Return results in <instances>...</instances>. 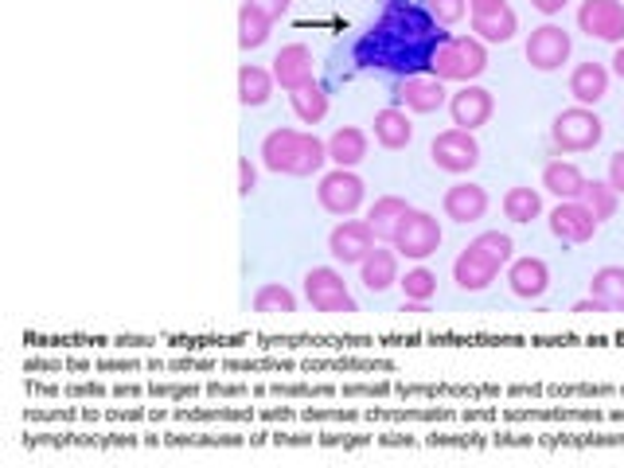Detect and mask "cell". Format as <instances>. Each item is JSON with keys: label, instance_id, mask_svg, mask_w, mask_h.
Masks as SVG:
<instances>
[{"label": "cell", "instance_id": "cell-1", "mask_svg": "<svg viewBox=\"0 0 624 468\" xmlns=\"http://www.w3.org/2000/svg\"><path fill=\"white\" fill-rule=\"evenodd\" d=\"M262 164L277 176H313L328 164V141L300 129H274L262 141Z\"/></svg>", "mask_w": 624, "mask_h": 468}, {"label": "cell", "instance_id": "cell-2", "mask_svg": "<svg viewBox=\"0 0 624 468\" xmlns=\"http://www.w3.org/2000/svg\"><path fill=\"white\" fill-rule=\"evenodd\" d=\"M488 70V52L484 40L477 35H453V40L437 43L434 59H429V75H437L441 83H477Z\"/></svg>", "mask_w": 624, "mask_h": 468}, {"label": "cell", "instance_id": "cell-3", "mask_svg": "<svg viewBox=\"0 0 624 468\" xmlns=\"http://www.w3.org/2000/svg\"><path fill=\"white\" fill-rule=\"evenodd\" d=\"M601 137H605V121L590 106H570L550 126V141H555L558 153H590L601 145Z\"/></svg>", "mask_w": 624, "mask_h": 468}, {"label": "cell", "instance_id": "cell-4", "mask_svg": "<svg viewBox=\"0 0 624 468\" xmlns=\"http://www.w3.org/2000/svg\"><path fill=\"white\" fill-rule=\"evenodd\" d=\"M305 301L325 316H351L360 313L355 297H351L348 281L332 270V265H313L305 273Z\"/></svg>", "mask_w": 624, "mask_h": 468}, {"label": "cell", "instance_id": "cell-5", "mask_svg": "<svg viewBox=\"0 0 624 468\" xmlns=\"http://www.w3.org/2000/svg\"><path fill=\"white\" fill-rule=\"evenodd\" d=\"M429 156L441 172H453V176H464L480 164V145L477 137L469 129H445V133L434 137V145H429Z\"/></svg>", "mask_w": 624, "mask_h": 468}, {"label": "cell", "instance_id": "cell-6", "mask_svg": "<svg viewBox=\"0 0 624 468\" xmlns=\"http://www.w3.org/2000/svg\"><path fill=\"white\" fill-rule=\"evenodd\" d=\"M363 179L355 176L351 168H332L328 176H320V187H317V199L320 207H325L328 215H340V219H348V215H355L363 207Z\"/></svg>", "mask_w": 624, "mask_h": 468}, {"label": "cell", "instance_id": "cell-7", "mask_svg": "<svg viewBox=\"0 0 624 468\" xmlns=\"http://www.w3.org/2000/svg\"><path fill=\"white\" fill-rule=\"evenodd\" d=\"M437 247H441V227L429 211H410L394 235V250L410 262H426L429 254H437Z\"/></svg>", "mask_w": 624, "mask_h": 468}, {"label": "cell", "instance_id": "cell-8", "mask_svg": "<svg viewBox=\"0 0 624 468\" xmlns=\"http://www.w3.org/2000/svg\"><path fill=\"white\" fill-rule=\"evenodd\" d=\"M578 32H585L590 40L624 43V4L621 0H582Z\"/></svg>", "mask_w": 624, "mask_h": 468}, {"label": "cell", "instance_id": "cell-9", "mask_svg": "<svg viewBox=\"0 0 624 468\" xmlns=\"http://www.w3.org/2000/svg\"><path fill=\"white\" fill-rule=\"evenodd\" d=\"M570 52H573L570 32H566V28H558V24L535 28V32H530V40H527V63L535 70H558L566 59H570Z\"/></svg>", "mask_w": 624, "mask_h": 468}, {"label": "cell", "instance_id": "cell-10", "mask_svg": "<svg viewBox=\"0 0 624 468\" xmlns=\"http://www.w3.org/2000/svg\"><path fill=\"white\" fill-rule=\"evenodd\" d=\"M371 250H375V235H371L368 219H343L340 227L328 235V254L340 265H360Z\"/></svg>", "mask_w": 624, "mask_h": 468}, {"label": "cell", "instance_id": "cell-11", "mask_svg": "<svg viewBox=\"0 0 624 468\" xmlns=\"http://www.w3.org/2000/svg\"><path fill=\"white\" fill-rule=\"evenodd\" d=\"M492 113H496V98H492L484 86L469 83L449 98V118H453L457 129H469V133H477L480 126H488Z\"/></svg>", "mask_w": 624, "mask_h": 468}, {"label": "cell", "instance_id": "cell-12", "mask_svg": "<svg viewBox=\"0 0 624 468\" xmlns=\"http://www.w3.org/2000/svg\"><path fill=\"white\" fill-rule=\"evenodd\" d=\"M601 222L593 219V211L582 204V199H558V207L550 211V230H555V239L562 242H590L598 235Z\"/></svg>", "mask_w": 624, "mask_h": 468}, {"label": "cell", "instance_id": "cell-13", "mask_svg": "<svg viewBox=\"0 0 624 468\" xmlns=\"http://www.w3.org/2000/svg\"><path fill=\"white\" fill-rule=\"evenodd\" d=\"M394 106H403L406 113H434L449 102V94H445V83L437 75L429 78H403V83L394 86Z\"/></svg>", "mask_w": 624, "mask_h": 468}, {"label": "cell", "instance_id": "cell-14", "mask_svg": "<svg viewBox=\"0 0 624 468\" xmlns=\"http://www.w3.org/2000/svg\"><path fill=\"white\" fill-rule=\"evenodd\" d=\"M274 83L285 94L317 83V75H313V52H308L305 43H285L282 52L274 55Z\"/></svg>", "mask_w": 624, "mask_h": 468}, {"label": "cell", "instance_id": "cell-15", "mask_svg": "<svg viewBox=\"0 0 624 468\" xmlns=\"http://www.w3.org/2000/svg\"><path fill=\"white\" fill-rule=\"evenodd\" d=\"M507 285L519 301H539L550 290V270L543 258H519L507 265Z\"/></svg>", "mask_w": 624, "mask_h": 468}, {"label": "cell", "instance_id": "cell-16", "mask_svg": "<svg viewBox=\"0 0 624 468\" xmlns=\"http://www.w3.org/2000/svg\"><path fill=\"white\" fill-rule=\"evenodd\" d=\"M441 207L453 222H477V219H484V211H488V192L480 184H469V179H464V184H453L449 192H445Z\"/></svg>", "mask_w": 624, "mask_h": 468}, {"label": "cell", "instance_id": "cell-17", "mask_svg": "<svg viewBox=\"0 0 624 468\" xmlns=\"http://www.w3.org/2000/svg\"><path fill=\"white\" fill-rule=\"evenodd\" d=\"M410 211H414V207L406 204V199H398V196L375 199V204H371V211H368V227H371V235H375V242H394V235H398V227H403Z\"/></svg>", "mask_w": 624, "mask_h": 468}, {"label": "cell", "instance_id": "cell-18", "mask_svg": "<svg viewBox=\"0 0 624 468\" xmlns=\"http://www.w3.org/2000/svg\"><path fill=\"white\" fill-rule=\"evenodd\" d=\"M375 141L383 149H391V153H398V149H406L414 141V121L410 113L403 110V106H386V110L375 113Z\"/></svg>", "mask_w": 624, "mask_h": 468}, {"label": "cell", "instance_id": "cell-19", "mask_svg": "<svg viewBox=\"0 0 624 468\" xmlns=\"http://www.w3.org/2000/svg\"><path fill=\"white\" fill-rule=\"evenodd\" d=\"M570 94L578 106H598L609 94V70L601 63H578L570 75Z\"/></svg>", "mask_w": 624, "mask_h": 468}, {"label": "cell", "instance_id": "cell-20", "mask_svg": "<svg viewBox=\"0 0 624 468\" xmlns=\"http://www.w3.org/2000/svg\"><path fill=\"white\" fill-rule=\"evenodd\" d=\"M360 281L371 293H386L391 285H398V250H371L360 262Z\"/></svg>", "mask_w": 624, "mask_h": 468}, {"label": "cell", "instance_id": "cell-21", "mask_svg": "<svg viewBox=\"0 0 624 468\" xmlns=\"http://www.w3.org/2000/svg\"><path fill=\"white\" fill-rule=\"evenodd\" d=\"M328 161L336 168H355L360 161H368V133L355 126H343L328 137Z\"/></svg>", "mask_w": 624, "mask_h": 468}, {"label": "cell", "instance_id": "cell-22", "mask_svg": "<svg viewBox=\"0 0 624 468\" xmlns=\"http://www.w3.org/2000/svg\"><path fill=\"white\" fill-rule=\"evenodd\" d=\"M496 265L492 262H484V258L477 254V250H469L464 247L461 250V258L453 262V281L461 285L464 293H484L492 281H496Z\"/></svg>", "mask_w": 624, "mask_h": 468}, {"label": "cell", "instance_id": "cell-23", "mask_svg": "<svg viewBox=\"0 0 624 468\" xmlns=\"http://www.w3.org/2000/svg\"><path fill=\"white\" fill-rule=\"evenodd\" d=\"M270 32H274V17H270L265 9H258V4H250V0H242V9H239V47L242 52L262 47V43L270 40Z\"/></svg>", "mask_w": 624, "mask_h": 468}, {"label": "cell", "instance_id": "cell-24", "mask_svg": "<svg viewBox=\"0 0 624 468\" xmlns=\"http://www.w3.org/2000/svg\"><path fill=\"white\" fill-rule=\"evenodd\" d=\"M274 70L265 67H254V63H242L239 67V102L247 106V110H254V106H265L270 102V94H274Z\"/></svg>", "mask_w": 624, "mask_h": 468}, {"label": "cell", "instance_id": "cell-25", "mask_svg": "<svg viewBox=\"0 0 624 468\" xmlns=\"http://www.w3.org/2000/svg\"><path fill=\"white\" fill-rule=\"evenodd\" d=\"M543 187H547L550 196L558 199H578L582 196V187H585V176L578 164L570 161H550L547 168H543Z\"/></svg>", "mask_w": 624, "mask_h": 468}, {"label": "cell", "instance_id": "cell-26", "mask_svg": "<svg viewBox=\"0 0 624 468\" xmlns=\"http://www.w3.org/2000/svg\"><path fill=\"white\" fill-rule=\"evenodd\" d=\"M590 293L605 305V313H624V265H601L590 277Z\"/></svg>", "mask_w": 624, "mask_h": 468}, {"label": "cell", "instance_id": "cell-27", "mask_svg": "<svg viewBox=\"0 0 624 468\" xmlns=\"http://www.w3.org/2000/svg\"><path fill=\"white\" fill-rule=\"evenodd\" d=\"M472 32H477V40H484V43H507L515 32H519V17H515L512 4H504V9H496V12L472 17Z\"/></svg>", "mask_w": 624, "mask_h": 468}, {"label": "cell", "instance_id": "cell-28", "mask_svg": "<svg viewBox=\"0 0 624 468\" xmlns=\"http://www.w3.org/2000/svg\"><path fill=\"white\" fill-rule=\"evenodd\" d=\"M289 106L293 113H297V121H305V126H320V121L328 118V94L320 83L313 86H300V90L289 94Z\"/></svg>", "mask_w": 624, "mask_h": 468}, {"label": "cell", "instance_id": "cell-29", "mask_svg": "<svg viewBox=\"0 0 624 468\" xmlns=\"http://www.w3.org/2000/svg\"><path fill=\"white\" fill-rule=\"evenodd\" d=\"M254 313H262V316H289V313H297V297L285 290L282 281H270V285H262V290L254 293Z\"/></svg>", "mask_w": 624, "mask_h": 468}, {"label": "cell", "instance_id": "cell-30", "mask_svg": "<svg viewBox=\"0 0 624 468\" xmlns=\"http://www.w3.org/2000/svg\"><path fill=\"white\" fill-rule=\"evenodd\" d=\"M504 215L512 222H530L543 215V196L535 187H512L504 196Z\"/></svg>", "mask_w": 624, "mask_h": 468}, {"label": "cell", "instance_id": "cell-31", "mask_svg": "<svg viewBox=\"0 0 624 468\" xmlns=\"http://www.w3.org/2000/svg\"><path fill=\"white\" fill-rule=\"evenodd\" d=\"M469 250H477L484 262H492L496 270H504V265H512V239L507 235H500V230H484V235H477V239L469 242Z\"/></svg>", "mask_w": 624, "mask_h": 468}, {"label": "cell", "instance_id": "cell-32", "mask_svg": "<svg viewBox=\"0 0 624 468\" xmlns=\"http://www.w3.org/2000/svg\"><path fill=\"white\" fill-rule=\"evenodd\" d=\"M582 199L585 207L593 211V219L598 222H605V219H613L616 215V192H613V184H601V179H585V187H582Z\"/></svg>", "mask_w": 624, "mask_h": 468}, {"label": "cell", "instance_id": "cell-33", "mask_svg": "<svg viewBox=\"0 0 624 468\" xmlns=\"http://www.w3.org/2000/svg\"><path fill=\"white\" fill-rule=\"evenodd\" d=\"M398 285H403L406 301H414V305H429V301L437 297V277L426 265H418V270H410L406 277H398Z\"/></svg>", "mask_w": 624, "mask_h": 468}, {"label": "cell", "instance_id": "cell-34", "mask_svg": "<svg viewBox=\"0 0 624 468\" xmlns=\"http://www.w3.org/2000/svg\"><path fill=\"white\" fill-rule=\"evenodd\" d=\"M464 12H469V0H429V17H434V24H441V28L461 24Z\"/></svg>", "mask_w": 624, "mask_h": 468}, {"label": "cell", "instance_id": "cell-35", "mask_svg": "<svg viewBox=\"0 0 624 468\" xmlns=\"http://www.w3.org/2000/svg\"><path fill=\"white\" fill-rule=\"evenodd\" d=\"M254 187H258V172H254V164H250L247 156H242V161H239V196L247 199L250 192H254Z\"/></svg>", "mask_w": 624, "mask_h": 468}, {"label": "cell", "instance_id": "cell-36", "mask_svg": "<svg viewBox=\"0 0 624 468\" xmlns=\"http://www.w3.org/2000/svg\"><path fill=\"white\" fill-rule=\"evenodd\" d=\"M609 184H613L616 196H624V153H616L613 161H609Z\"/></svg>", "mask_w": 624, "mask_h": 468}, {"label": "cell", "instance_id": "cell-37", "mask_svg": "<svg viewBox=\"0 0 624 468\" xmlns=\"http://www.w3.org/2000/svg\"><path fill=\"white\" fill-rule=\"evenodd\" d=\"M250 4H258V9H265L270 17H285V12L293 9V0H250Z\"/></svg>", "mask_w": 624, "mask_h": 468}, {"label": "cell", "instance_id": "cell-38", "mask_svg": "<svg viewBox=\"0 0 624 468\" xmlns=\"http://www.w3.org/2000/svg\"><path fill=\"white\" fill-rule=\"evenodd\" d=\"M507 0H469V12L472 17H484V12H496V9H504Z\"/></svg>", "mask_w": 624, "mask_h": 468}, {"label": "cell", "instance_id": "cell-39", "mask_svg": "<svg viewBox=\"0 0 624 468\" xmlns=\"http://www.w3.org/2000/svg\"><path fill=\"white\" fill-rule=\"evenodd\" d=\"M530 4H535V9H539L543 17H558V12H562L566 4H570V0H530Z\"/></svg>", "mask_w": 624, "mask_h": 468}, {"label": "cell", "instance_id": "cell-40", "mask_svg": "<svg viewBox=\"0 0 624 468\" xmlns=\"http://www.w3.org/2000/svg\"><path fill=\"white\" fill-rule=\"evenodd\" d=\"M573 313H582V316H590V313H605V305H601V301H578V305H573Z\"/></svg>", "mask_w": 624, "mask_h": 468}, {"label": "cell", "instance_id": "cell-41", "mask_svg": "<svg viewBox=\"0 0 624 468\" xmlns=\"http://www.w3.org/2000/svg\"><path fill=\"white\" fill-rule=\"evenodd\" d=\"M613 75L624 78V43H616V52H613Z\"/></svg>", "mask_w": 624, "mask_h": 468}]
</instances>
